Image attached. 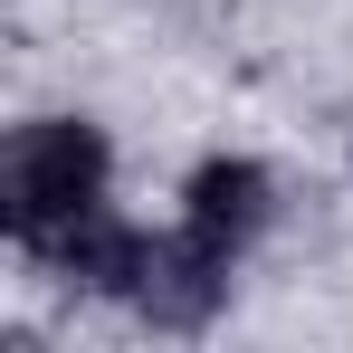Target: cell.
I'll return each mask as SVG.
<instances>
[{
    "label": "cell",
    "instance_id": "cell-1",
    "mask_svg": "<svg viewBox=\"0 0 353 353\" xmlns=\"http://www.w3.org/2000/svg\"><path fill=\"white\" fill-rule=\"evenodd\" d=\"M105 181H115V153L86 115H29L0 143V230H10V248L48 258L77 220L105 210Z\"/></svg>",
    "mask_w": 353,
    "mask_h": 353
},
{
    "label": "cell",
    "instance_id": "cell-3",
    "mask_svg": "<svg viewBox=\"0 0 353 353\" xmlns=\"http://www.w3.org/2000/svg\"><path fill=\"white\" fill-rule=\"evenodd\" d=\"M268 220H277V172H268V163H248V153L191 163V181H181V230H201L210 248L248 258Z\"/></svg>",
    "mask_w": 353,
    "mask_h": 353
},
{
    "label": "cell",
    "instance_id": "cell-2",
    "mask_svg": "<svg viewBox=\"0 0 353 353\" xmlns=\"http://www.w3.org/2000/svg\"><path fill=\"white\" fill-rule=\"evenodd\" d=\"M230 277L239 258L230 248H210L201 230H153V248H143V277H134V315L153 325V334H201V325H220V305H230Z\"/></svg>",
    "mask_w": 353,
    "mask_h": 353
}]
</instances>
